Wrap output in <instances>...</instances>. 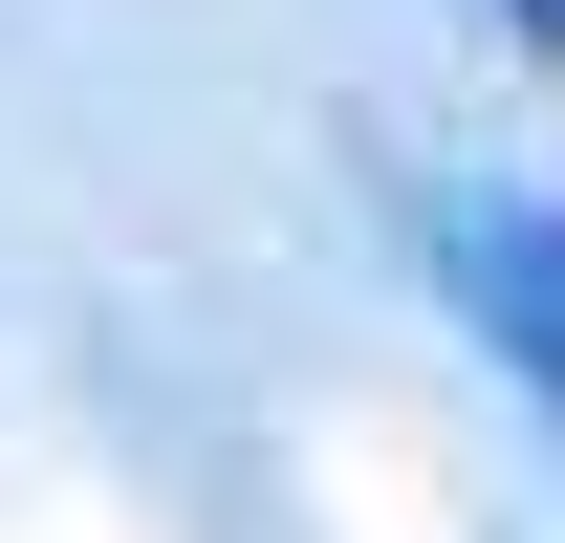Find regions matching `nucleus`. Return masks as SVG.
Returning <instances> with one entry per match:
<instances>
[{
    "instance_id": "f257e3e1",
    "label": "nucleus",
    "mask_w": 565,
    "mask_h": 543,
    "mask_svg": "<svg viewBox=\"0 0 565 543\" xmlns=\"http://www.w3.org/2000/svg\"><path fill=\"white\" fill-rule=\"evenodd\" d=\"M435 283H457V327L565 413V196H435Z\"/></svg>"
},
{
    "instance_id": "f03ea898",
    "label": "nucleus",
    "mask_w": 565,
    "mask_h": 543,
    "mask_svg": "<svg viewBox=\"0 0 565 543\" xmlns=\"http://www.w3.org/2000/svg\"><path fill=\"white\" fill-rule=\"evenodd\" d=\"M500 22H522V44H565V0H500Z\"/></svg>"
}]
</instances>
